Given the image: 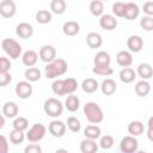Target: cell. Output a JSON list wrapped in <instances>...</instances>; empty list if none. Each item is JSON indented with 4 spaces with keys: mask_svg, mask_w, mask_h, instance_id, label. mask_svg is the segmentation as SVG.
<instances>
[{
    "mask_svg": "<svg viewBox=\"0 0 153 153\" xmlns=\"http://www.w3.org/2000/svg\"><path fill=\"white\" fill-rule=\"evenodd\" d=\"M68 69V63L63 59H55L54 61L47 63L44 68V75L47 79H56L63 75Z\"/></svg>",
    "mask_w": 153,
    "mask_h": 153,
    "instance_id": "obj_1",
    "label": "cell"
},
{
    "mask_svg": "<svg viewBox=\"0 0 153 153\" xmlns=\"http://www.w3.org/2000/svg\"><path fill=\"white\" fill-rule=\"evenodd\" d=\"M84 115L90 123L98 124L104 120V112L99 104L94 102H87L84 105Z\"/></svg>",
    "mask_w": 153,
    "mask_h": 153,
    "instance_id": "obj_2",
    "label": "cell"
},
{
    "mask_svg": "<svg viewBox=\"0 0 153 153\" xmlns=\"http://www.w3.org/2000/svg\"><path fill=\"white\" fill-rule=\"evenodd\" d=\"M1 48L6 53V55L12 60H17L23 55L22 45L13 38H4L1 41Z\"/></svg>",
    "mask_w": 153,
    "mask_h": 153,
    "instance_id": "obj_3",
    "label": "cell"
},
{
    "mask_svg": "<svg viewBox=\"0 0 153 153\" xmlns=\"http://www.w3.org/2000/svg\"><path fill=\"white\" fill-rule=\"evenodd\" d=\"M43 110L44 112L50 116V117H54V118H57L62 115L63 112V105L62 103L56 99V98H48L45 102H44V105H43Z\"/></svg>",
    "mask_w": 153,
    "mask_h": 153,
    "instance_id": "obj_4",
    "label": "cell"
},
{
    "mask_svg": "<svg viewBox=\"0 0 153 153\" xmlns=\"http://www.w3.org/2000/svg\"><path fill=\"white\" fill-rule=\"evenodd\" d=\"M45 133H47V128H45L44 124H42V123H35V124H32V127L27 130V133H26V139H27L29 142L36 143V142H39V141L44 137Z\"/></svg>",
    "mask_w": 153,
    "mask_h": 153,
    "instance_id": "obj_5",
    "label": "cell"
},
{
    "mask_svg": "<svg viewBox=\"0 0 153 153\" xmlns=\"http://www.w3.org/2000/svg\"><path fill=\"white\" fill-rule=\"evenodd\" d=\"M137 148H139V142H137L136 136L128 135V136L122 137L120 142V149L123 153H134L137 151Z\"/></svg>",
    "mask_w": 153,
    "mask_h": 153,
    "instance_id": "obj_6",
    "label": "cell"
},
{
    "mask_svg": "<svg viewBox=\"0 0 153 153\" xmlns=\"http://www.w3.org/2000/svg\"><path fill=\"white\" fill-rule=\"evenodd\" d=\"M32 85L29 80H24V81H19L17 85H16V88H14V92L20 98V99H27L31 97L32 94Z\"/></svg>",
    "mask_w": 153,
    "mask_h": 153,
    "instance_id": "obj_7",
    "label": "cell"
},
{
    "mask_svg": "<svg viewBox=\"0 0 153 153\" xmlns=\"http://www.w3.org/2000/svg\"><path fill=\"white\" fill-rule=\"evenodd\" d=\"M17 13V6L13 0H2L0 2V14L2 18H12Z\"/></svg>",
    "mask_w": 153,
    "mask_h": 153,
    "instance_id": "obj_8",
    "label": "cell"
},
{
    "mask_svg": "<svg viewBox=\"0 0 153 153\" xmlns=\"http://www.w3.org/2000/svg\"><path fill=\"white\" fill-rule=\"evenodd\" d=\"M66 129H67V124H65L62 121L59 120L51 121L48 126V130L54 137H62L66 134Z\"/></svg>",
    "mask_w": 153,
    "mask_h": 153,
    "instance_id": "obj_9",
    "label": "cell"
},
{
    "mask_svg": "<svg viewBox=\"0 0 153 153\" xmlns=\"http://www.w3.org/2000/svg\"><path fill=\"white\" fill-rule=\"evenodd\" d=\"M38 55H39V59L43 61V62H51L56 59V50L53 45L50 44H47V45H43L39 51H38Z\"/></svg>",
    "mask_w": 153,
    "mask_h": 153,
    "instance_id": "obj_10",
    "label": "cell"
},
{
    "mask_svg": "<svg viewBox=\"0 0 153 153\" xmlns=\"http://www.w3.org/2000/svg\"><path fill=\"white\" fill-rule=\"evenodd\" d=\"M16 33L19 38L27 39L33 35V27L31 24H29L26 22H22L16 26Z\"/></svg>",
    "mask_w": 153,
    "mask_h": 153,
    "instance_id": "obj_11",
    "label": "cell"
},
{
    "mask_svg": "<svg viewBox=\"0 0 153 153\" xmlns=\"http://www.w3.org/2000/svg\"><path fill=\"white\" fill-rule=\"evenodd\" d=\"M99 25H100L102 29H104L106 31H111V30L116 29L117 19L112 14H103V16L99 17Z\"/></svg>",
    "mask_w": 153,
    "mask_h": 153,
    "instance_id": "obj_12",
    "label": "cell"
},
{
    "mask_svg": "<svg viewBox=\"0 0 153 153\" xmlns=\"http://www.w3.org/2000/svg\"><path fill=\"white\" fill-rule=\"evenodd\" d=\"M127 47L131 53H139L143 48V39L137 35H131L127 39Z\"/></svg>",
    "mask_w": 153,
    "mask_h": 153,
    "instance_id": "obj_13",
    "label": "cell"
},
{
    "mask_svg": "<svg viewBox=\"0 0 153 153\" xmlns=\"http://www.w3.org/2000/svg\"><path fill=\"white\" fill-rule=\"evenodd\" d=\"M116 62L121 67H130L133 63V55L129 50H121L116 55Z\"/></svg>",
    "mask_w": 153,
    "mask_h": 153,
    "instance_id": "obj_14",
    "label": "cell"
},
{
    "mask_svg": "<svg viewBox=\"0 0 153 153\" xmlns=\"http://www.w3.org/2000/svg\"><path fill=\"white\" fill-rule=\"evenodd\" d=\"M38 57H39V55L35 50H31L30 49V50H26L25 53H23V55H22V62L26 67H33L37 63Z\"/></svg>",
    "mask_w": 153,
    "mask_h": 153,
    "instance_id": "obj_15",
    "label": "cell"
},
{
    "mask_svg": "<svg viewBox=\"0 0 153 153\" xmlns=\"http://www.w3.org/2000/svg\"><path fill=\"white\" fill-rule=\"evenodd\" d=\"M80 151L81 153H96L98 151V143L93 139L85 137L80 142Z\"/></svg>",
    "mask_w": 153,
    "mask_h": 153,
    "instance_id": "obj_16",
    "label": "cell"
},
{
    "mask_svg": "<svg viewBox=\"0 0 153 153\" xmlns=\"http://www.w3.org/2000/svg\"><path fill=\"white\" fill-rule=\"evenodd\" d=\"M136 73L141 79L148 80V79H151L153 76V67L147 62H142V63H140L137 66Z\"/></svg>",
    "mask_w": 153,
    "mask_h": 153,
    "instance_id": "obj_17",
    "label": "cell"
},
{
    "mask_svg": "<svg viewBox=\"0 0 153 153\" xmlns=\"http://www.w3.org/2000/svg\"><path fill=\"white\" fill-rule=\"evenodd\" d=\"M110 62H111V57H110L109 53H106L104 50H100L94 55V59H93L94 66L105 67V66H110Z\"/></svg>",
    "mask_w": 153,
    "mask_h": 153,
    "instance_id": "obj_18",
    "label": "cell"
},
{
    "mask_svg": "<svg viewBox=\"0 0 153 153\" xmlns=\"http://www.w3.org/2000/svg\"><path fill=\"white\" fill-rule=\"evenodd\" d=\"M136 75H137L136 71H134L130 67H124L120 72V80L122 82H124V84H130V82H133L135 80Z\"/></svg>",
    "mask_w": 153,
    "mask_h": 153,
    "instance_id": "obj_19",
    "label": "cell"
},
{
    "mask_svg": "<svg viewBox=\"0 0 153 153\" xmlns=\"http://www.w3.org/2000/svg\"><path fill=\"white\" fill-rule=\"evenodd\" d=\"M19 112V108L14 102H6L2 105V114L8 118H16Z\"/></svg>",
    "mask_w": 153,
    "mask_h": 153,
    "instance_id": "obj_20",
    "label": "cell"
},
{
    "mask_svg": "<svg viewBox=\"0 0 153 153\" xmlns=\"http://www.w3.org/2000/svg\"><path fill=\"white\" fill-rule=\"evenodd\" d=\"M62 31H63V33L66 35V36H75V35H78L79 33V31H80V25H79V23H76V22H74V20H68V22H66L65 24H63V26H62Z\"/></svg>",
    "mask_w": 153,
    "mask_h": 153,
    "instance_id": "obj_21",
    "label": "cell"
},
{
    "mask_svg": "<svg viewBox=\"0 0 153 153\" xmlns=\"http://www.w3.org/2000/svg\"><path fill=\"white\" fill-rule=\"evenodd\" d=\"M100 90H102L103 94H105V96H112L116 92V90H117V84H116L115 80L108 78V79L103 80V82L100 85Z\"/></svg>",
    "mask_w": 153,
    "mask_h": 153,
    "instance_id": "obj_22",
    "label": "cell"
},
{
    "mask_svg": "<svg viewBox=\"0 0 153 153\" xmlns=\"http://www.w3.org/2000/svg\"><path fill=\"white\" fill-rule=\"evenodd\" d=\"M65 108L69 111V112H75L79 110L80 108V99L74 96L73 93L72 94H68L66 100H65Z\"/></svg>",
    "mask_w": 153,
    "mask_h": 153,
    "instance_id": "obj_23",
    "label": "cell"
},
{
    "mask_svg": "<svg viewBox=\"0 0 153 153\" xmlns=\"http://www.w3.org/2000/svg\"><path fill=\"white\" fill-rule=\"evenodd\" d=\"M86 43L90 48L97 49L103 44V38L98 32H90L86 36Z\"/></svg>",
    "mask_w": 153,
    "mask_h": 153,
    "instance_id": "obj_24",
    "label": "cell"
},
{
    "mask_svg": "<svg viewBox=\"0 0 153 153\" xmlns=\"http://www.w3.org/2000/svg\"><path fill=\"white\" fill-rule=\"evenodd\" d=\"M134 90H135V93L139 97H146L151 92V84L147 80L142 79V80H140V81L136 82Z\"/></svg>",
    "mask_w": 153,
    "mask_h": 153,
    "instance_id": "obj_25",
    "label": "cell"
},
{
    "mask_svg": "<svg viewBox=\"0 0 153 153\" xmlns=\"http://www.w3.org/2000/svg\"><path fill=\"white\" fill-rule=\"evenodd\" d=\"M140 14V7L135 2H127V10H126V16L124 18L128 20H134L139 17Z\"/></svg>",
    "mask_w": 153,
    "mask_h": 153,
    "instance_id": "obj_26",
    "label": "cell"
},
{
    "mask_svg": "<svg viewBox=\"0 0 153 153\" xmlns=\"http://www.w3.org/2000/svg\"><path fill=\"white\" fill-rule=\"evenodd\" d=\"M98 87H99V84L93 78H87V79L82 80V82H81V88L86 93H93L98 90Z\"/></svg>",
    "mask_w": 153,
    "mask_h": 153,
    "instance_id": "obj_27",
    "label": "cell"
},
{
    "mask_svg": "<svg viewBox=\"0 0 153 153\" xmlns=\"http://www.w3.org/2000/svg\"><path fill=\"white\" fill-rule=\"evenodd\" d=\"M88 10L92 16L94 17H100L104 14V4L102 0H92L90 2Z\"/></svg>",
    "mask_w": 153,
    "mask_h": 153,
    "instance_id": "obj_28",
    "label": "cell"
},
{
    "mask_svg": "<svg viewBox=\"0 0 153 153\" xmlns=\"http://www.w3.org/2000/svg\"><path fill=\"white\" fill-rule=\"evenodd\" d=\"M100 134H102L100 128L97 124H93V123L90 124V126H87L84 129V135H85V137H88V139L97 140V139L100 137Z\"/></svg>",
    "mask_w": 153,
    "mask_h": 153,
    "instance_id": "obj_29",
    "label": "cell"
},
{
    "mask_svg": "<svg viewBox=\"0 0 153 153\" xmlns=\"http://www.w3.org/2000/svg\"><path fill=\"white\" fill-rule=\"evenodd\" d=\"M143 131H145V127L143 123L140 121H131L128 124V133L133 136H139L143 134Z\"/></svg>",
    "mask_w": 153,
    "mask_h": 153,
    "instance_id": "obj_30",
    "label": "cell"
},
{
    "mask_svg": "<svg viewBox=\"0 0 153 153\" xmlns=\"http://www.w3.org/2000/svg\"><path fill=\"white\" fill-rule=\"evenodd\" d=\"M41 75H42V73L37 67H27V69H25V72H24L25 79L29 80L30 82L38 81L41 79Z\"/></svg>",
    "mask_w": 153,
    "mask_h": 153,
    "instance_id": "obj_31",
    "label": "cell"
},
{
    "mask_svg": "<svg viewBox=\"0 0 153 153\" xmlns=\"http://www.w3.org/2000/svg\"><path fill=\"white\" fill-rule=\"evenodd\" d=\"M25 137H26V135L24 134L23 130H19V129H14L13 128L10 131V141L13 145H20V143H23V141L25 140Z\"/></svg>",
    "mask_w": 153,
    "mask_h": 153,
    "instance_id": "obj_32",
    "label": "cell"
},
{
    "mask_svg": "<svg viewBox=\"0 0 153 153\" xmlns=\"http://www.w3.org/2000/svg\"><path fill=\"white\" fill-rule=\"evenodd\" d=\"M35 18H36V22L39 24H49L53 19V16H51V12L48 10H39L37 11Z\"/></svg>",
    "mask_w": 153,
    "mask_h": 153,
    "instance_id": "obj_33",
    "label": "cell"
},
{
    "mask_svg": "<svg viewBox=\"0 0 153 153\" xmlns=\"http://www.w3.org/2000/svg\"><path fill=\"white\" fill-rule=\"evenodd\" d=\"M66 1L65 0H51L50 1V10L55 14H62L66 11Z\"/></svg>",
    "mask_w": 153,
    "mask_h": 153,
    "instance_id": "obj_34",
    "label": "cell"
},
{
    "mask_svg": "<svg viewBox=\"0 0 153 153\" xmlns=\"http://www.w3.org/2000/svg\"><path fill=\"white\" fill-rule=\"evenodd\" d=\"M126 10H127V2H122V1H117L112 5V13L115 17L118 18H124L126 16Z\"/></svg>",
    "mask_w": 153,
    "mask_h": 153,
    "instance_id": "obj_35",
    "label": "cell"
},
{
    "mask_svg": "<svg viewBox=\"0 0 153 153\" xmlns=\"http://www.w3.org/2000/svg\"><path fill=\"white\" fill-rule=\"evenodd\" d=\"M51 90L56 96H65L66 91H65V81H63V79L54 80L53 84H51Z\"/></svg>",
    "mask_w": 153,
    "mask_h": 153,
    "instance_id": "obj_36",
    "label": "cell"
},
{
    "mask_svg": "<svg viewBox=\"0 0 153 153\" xmlns=\"http://www.w3.org/2000/svg\"><path fill=\"white\" fill-rule=\"evenodd\" d=\"M67 128L73 131V133H79L80 129H81V123H80V120L76 118L75 116H69L67 118Z\"/></svg>",
    "mask_w": 153,
    "mask_h": 153,
    "instance_id": "obj_37",
    "label": "cell"
},
{
    "mask_svg": "<svg viewBox=\"0 0 153 153\" xmlns=\"http://www.w3.org/2000/svg\"><path fill=\"white\" fill-rule=\"evenodd\" d=\"M65 81V91H66V94H72L76 91L78 88V81L74 79V78H67V79H63Z\"/></svg>",
    "mask_w": 153,
    "mask_h": 153,
    "instance_id": "obj_38",
    "label": "cell"
},
{
    "mask_svg": "<svg viewBox=\"0 0 153 153\" xmlns=\"http://www.w3.org/2000/svg\"><path fill=\"white\" fill-rule=\"evenodd\" d=\"M12 126H13L14 129H19V130L24 131V130H26L29 128V121L23 116H18V117L14 118Z\"/></svg>",
    "mask_w": 153,
    "mask_h": 153,
    "instance_id": "obj_39",
    "label": "cell"
},
{
    "mask_svg": "<svg viewBox=\"0 0 153 153\" xmlns=\"http://www.w3.org/2000/svg\"><path fill=\"white\" fill-rule=\"evenodd\" d=\"M92 72L96 75H102V76H109L114 73V69L110 66H105V67H99V66H93Z\"/></svg>",
    "mask_w": 153,
    "mask_h": 153,
    "instance_id": "obj_40",
    "label": "cell"
},
{
    "mask_svg": "<svg viewBox=\"0 0 153 153\" xmlns=\"http://www.w3.org/2000/svg\"><path fill=\"white\" fill-rule=\"evenodd\" d=\"M115 143V140L111 135H104L100 137V141H99V147L102 149H110Z\"/></svg>",
    "mask_w": 153,
    "mask_h": 153,
    "instance_id": "obj_41",
    "label": "cell"
},
{
    "mask_svg": "<svg viewBox=\"0 0 153 153\" xmlns=\"http://www.w3.org/2000/svg\"><path fill=\"white\" fill-rule=\"evenodd\" d=\"M140 26L145 31H152L153 30V17L152 16H145L140 19Z\"/></svg>",
    "mask_w": 153,
    "mask_h": 153,
    "instance_id": "obj_42",
    "label": "cell"
},
{
    "mask_svg": "<svg viewBox=\"0 0 153 153\" xmlns=\"http://www.w3.org/2000/svg\"><path fill=\"white\" fill-rule=\"evenodd\" d=\"M10 69H11V61H10V59H7L5 56H1L0 57V73L10 72Z\"/></svg>",
    "mask_w": 153,
    "mask_h": 153,
    "instance_id": "obj_43",
    "label": "cell"
},
{
    "mask_svg": "<svg viewBox=\"0 0 153 153\" xmlns=\"http://www.w3.org/2000/svg\"><path fill=\"white\" fill-rule=\"evenodd\" d=\"M11 81H12V75H11V73H10V72L0 73V86H1V87L7 86Z\"/></svg>",
    "mask_w": 153,
    "mask_h": 153,
    "instance_id": "obj_44",
    "label": "cell"
},
{
    "mask_svg": "<svg viewBox=\"0 0 153 153\" xmlns=\"http://www.w3.org/2000/svg\"><path fill=\"white\" fill-rule=\"evenodd\" d=\"M24 152L25 153H42V147L39 145H37V143L31 142L29 146L25 147Z\"/></svg>",
    "mask_w": 153,
    "mask_h": 153,
    "instance_id": "obj_45",
    "label": "cell"
},
{
    "mask_svg": "<svg viewBox=\"0 0 153 153\" xmlns=\"http://www.w3.org/2000/svg\"><path fill=\"white\" fill-rule=\"evenodd\" d=\"M142 11H143V13H146V16H152L153 17V1L145 2L143 6H142Z\"/></svg>",
    "mask_w": 153,
    "mask_h": 153,
    "instance_id": "obj_46",
    "label": "cell"
},
{
    "mask_svg": "<svg viewBox=\"0 0 153 153\" xmlns=\"http://www.w3.org/2000/svg\"><path fill=\"white\" fill-rule=\"evenodd\" d=\"M0 152L1 153H7L8 152V142H7V139L4 135L0 136Z\"/></svg>",
    "mask_w": 153,
    "mask_h": 153,
    "instance_id": "obj_47",
    "label": "cell"
},
{
    "mask_svg": "<svg viewBox=\"0 0 153 153\" xmlns=\"http://www.w3.org/2000/svg\"><path fill=\"white\" fill-rule=\"evenodd\" d=\"M146 135H147V139L149 140V141H152L153 142V128H147V133H146Z\"/></svg>",
    "mask_w": 153,
    "mask_h": 153,
    "instance_id": "obj_48",
    "label": "cell"
},
{
    "mask_svg": "<svg viewBox=\"0 0 153 153\" xmlns=\"http://www.w3.org/2000/svg\"><path fill=\"white\" fill-rule=\"evenodd\" d=\"M5 115L2 114L1 115V117H0V128H4V126H5Z\"/></svg>",
    "mask_w": 153,
    "mask_h": 153,
    "instance_id": "obj_49",
    "label": "cell"
},
{
    "mask_svg": "<svg viewBox=\"0 0 153 153\" xmlns=\"http://www.w3.org/2000/svg\"><path fill=\"white\" fill-rule=\"evenodd\" d=\"M147 127H149V128H153V116L148 118V122H147Z\"/></svg>",
    "mask_w": 153,
    "mask_h": 153,
    "instance_id": "obj_50",
    "label": "cell"
},
{
    "mask_svg": "<svg viewBox=\"0 0 153 153\" xmlns=\"http://www.w3.org/2000/svg\"><path fill=\"white\" fill-rule=\"evenodd\" d=\"M102 1H108V0H102Z\"/></svg>",
    "mask_w": 153,
    "mask_h": 153,
    "instance_id": "obj_51",
    "label": "cell"
}]
</instances>
